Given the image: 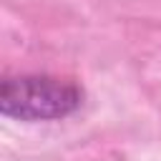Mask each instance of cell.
Instances as JSON below:
<instances>
[{"label":"cell","mask_w":161,"mask_h":161,"mask_svg":"<svg viewBox=\"0 0 161 161\" xmlns=\"http://www.w3.org/2000/svg\"><path fill=\"white\" fill-rule=\"evenodd\" d=\"M80 88L50 75L5 78L0 86V111L18 121H55L80 106Z\"/></svg>","instance_id":"1"}]
</instances>
